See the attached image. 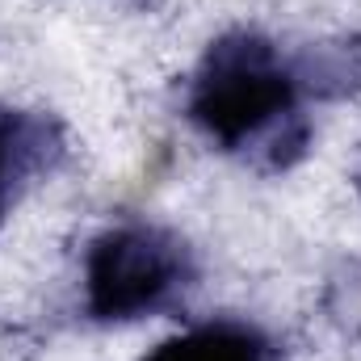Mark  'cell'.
<instances>
[{"label":"cell","instance_id":"cell-1","mask_svg":"<svg viewBox=\"0 0 361 361\" xmlns=\"http://www.w3.org/2000/svg\"><path fill=\"white\" fill-rule=\"evenodd\" d=\"M294 109V80L257 38H235L210 51L206 72L193 89V118L210 139L240 147L265 135L277 118Z\"/></svg>","mask_w":361,"mask_h":361},{"label":"cell","instance_id":"cell-2","mask_svg":"<svg viewBox=\"0 0 361 361\" xmlns=\"http://www.w3.org/2000/svg\"><path fill=\"white\" fill-rule=\"evenodd\" d=\"M189 277L177 240L152 227L109 231L89 257V307L101 319H139L164 307Z\"/></svg>","mask_w":361,"mask_h":361},{"label":"cell","instance_id":"cell-3","mask_svg":"<svg viewBox=\"0 0 361 361\" xmlns=\"http://www.w3.org/2000/svg\"><path fill=\"white\" fill-rule=\"evenodd\" d=\"M147 361H269L265 341L240 324H202L164 341Z\"/></svg>","mask_w":361,"mask_h":361},{"label":"cell","instance_id":"cell-4","mask_svg":"<svg viewBox=\"0 0 361 361\" xmlns=\"http://www.w3.org/2000/svg\"><path fill=\"white\" fill-rule=\"evenodd\" d=\"M4 197H8V143L0 135V214H4Z\"/></svg>","mask_w":361,"mask_h":361}]
</instances>
